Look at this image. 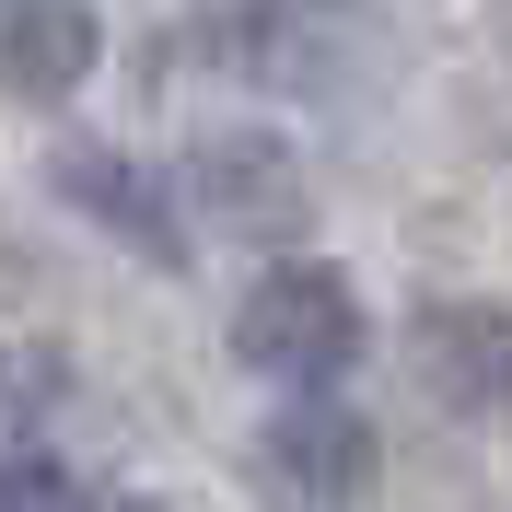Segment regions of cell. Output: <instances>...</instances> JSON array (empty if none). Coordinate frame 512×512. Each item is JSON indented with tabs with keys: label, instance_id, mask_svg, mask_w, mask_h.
Here are the masks:
<instances>
[{
	"label": "cell",
	"instance_id": "cell-1",
	"mask_svg": "<svg viewBox=\"0 0 512 512\" xmlns=\"http://www.w3.org/2000/svg\"><path fill=\"white\" fill-rule=\"evenodd\" d=\"M233 47L268 94H303V105H350L396 70V35H384L373 0H245Z\"/></svg>",
	"mask_w": 512,
	"mask_h": 512
},
{
	"label": "cell",
	"instance_id": "cell-2",
	"mask_svg": "<svg viewBox=\"0 0 512 512\" xmlns=\"http://www.w3.org/2000/svg\"><path fill=\"white\" fill-rule=\"evenodd\" d=\"M233 361L268 384H338L361 361V291L338 280V268H315V256H280L268 280H245V303H233Z\"/></svg>",
	"mask_w": 512,
	"mask_h": 512
},
{
	"label": "cell",
	"instance_id": "cell-3",
	"mask_svg": "<svg viewBox=\"0 0 512 512\" xmlns=\"http://www.w3.org/2000/svg\"><path fill=\"white\" fill-rule=\"evenodd\" d=\"M373 419L361 408H338V396H303V408H280L268 419V443H256V489L280 512H361L373 501Z\"/></svg>",
	"mask_w": 512,
	"mask_h": 512
},
{
	"label": "cell",
	"instance_id": "cell-4",
	"mask_svg": "<svg viewBox=\"0 0 512 512\" xmlns=\"http://www.w3.org/2000/svg\"><path fill=\"white\" fill-rule=\"evenodd\" d=\"M408 373L443 419H501L512 408V303H419Z\"/></svg>",
	"mask_w": 512,
	"mask_h": 512
},
{
	"label": "cell",
	"instance_id": "cell-5",
	"mask_svg": "<svg viewBox=\"0 0 512 512\" xmlns=\"http://www.w3.org/2000/svg\"><path fill=\"white\" fill-rule=\"evenodd\" d=\"M187 187H198V210L233 222V233H291L303 222V163H291L280 140H256V128L210 140V152L187 163Z\"/></svg>",
	"mask_w": 512,
	"mask_h": 512
},
{
	"label": "cell",
	"instance_id": "cell-6",
	"mask_svg": "<svg viewBox=\"0 0 512 512\" xmlns=\"http://www.w3.org/2000/svg\"><path fill=\"white\" fill-rule=\"evenodd\" d=\"M94 47H105V24L82 0H0V94H24V105L82 94Z\"/></svg>",
	"mask_w": 512,
	"mask_h": 512
},
{
	"label": "cell",
	"instance_id": "cell-7",
	"mask_svg": "<svg viewBox=\"0 0 512 512\" xmlns=\"http://www.w3.org/2000/svg\"><path fill=\"white\" fill-rule=\"evenodd\" d=\"M59 198H70V210H94V222L117 233V245H140L152 268H175V256H187V222H175V198H163L128 152H59Z\"/></svg>",
	"mask_w": 512,
	"mask_h": 512
},
{
	"label": "cell",
	"instance_id": "cell-8",
	"mask_svg": "<svg viewBox=\"0 0 512 512\" xmlns=\"http://www.w3.org/2000/svg\"><path fill=\"white\" fill-rule=\"evenodd\" d=\"M0 512H82V489H70V466H47V454H12V466H0Z\"/></svg>",
	"mask_w": 512,
	"mask_h": 512
},
{
	"label": "cell",
	"instance_id": "cell-9",
	"mask_svg": "<svg viewBox=\"0 0 512 512\" xmlns=\"http://www.w3.org/2000/svg\"><path fill=\"white\" fill-rule=\"evenodd\" d=\"M105 512H163V501H105Z\"/></svg>",
	"mask_w": 512,
	"mask_h": 512
}]
</instances>
